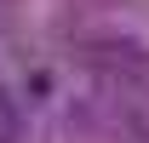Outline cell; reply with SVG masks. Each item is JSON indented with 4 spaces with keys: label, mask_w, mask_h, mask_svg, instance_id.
<instances>
[{
    "label": "cell",
    "mask_w": 149,
    "mask_h": 143,
    "mask_svg": "<svg viewBox=\"0 0 149 143\" xmlns=\"http://www.w3.org/2000/svg\"><path fill=\"white\" fill-rule=\"evenodd\" d=\"M17 132H23V109H17V97L0 86V143H17Z\"/></svg>",
    "instance_id": "cell-1"
}]
</instances>
